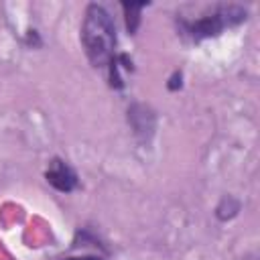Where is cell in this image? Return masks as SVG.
<instances>
[{"instance_id":"cell-1","label":"cell","mask_w":260,"mask_h":260,"mask_svg":"<svg viewBox=\"0 0 260 260\" xmlns=\"http://www.w3.org/2000/svg\"><path fill=\"white\" fill-rule=\"evenodd\" d=\"M81 43L93 67H108L116 59V24L104 6L89 4L85 8Z\"/></svg>"},{"instance_id":"cell-2","label":"cell","mask_w":260,"mask_h":260,"mask_svg":"<svg viewBox=\"0 0 260 260\" xmlns=\"http://www.w3.org/2000/svg\"><path fill=\"white\" fill-rule=\"evenodd\" d=\"M246 20V12L240 6H221L217 12L197 18L195 22H183V32L191 41L199 43L209 37H217L225 26H234Z\"/></svg>"},{"instance_id":"cell-3","label":"cell","mask_w":260,"mask_h":260,"mask_svg":"<svg viewBox=\"0 0 260 260\" xmlns=\"http://www.w3.org/2000/svg\"><path fill=\"white\" fill-rule=\"evenodd\" d=\"M45 179L57 191H63V193H69V191H73L77 187V175H75V171L67 162H63L61 158H53L51 160V165H49V169L45 173Z\"/></svg>"},{"instance_id":"cell-4","label":"cell","mask_w":260,"mask_h":260,"mask_svg":"<svg viewBox=\"0 0 260 260\" xmlns=\"http://www.w3.org/2000/svg\"><path fill=\"white\" fill-rule=\"evenodd\" d=\"M146 6V2H140V4H128V2H122V8H124V12H126V28H128V32H136V28H138V24H140V10Z\"/></svg>"},{"instance_id":"cell-5","label":"cell","mask_w":260,"mask_h":260,"mask_svg":"<svg viewBox=\"0 0 260 260\" xmlns=\"http://www.w3.org/2000/svg\"><path fill=\"white\" fill-rule=\"evenodd\" d=\"M65 260H102V258H95V256H85V258H65Z\"/></svg>"}]
</instances>
